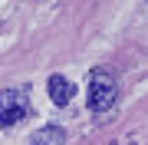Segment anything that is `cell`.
<instances>
[{"mask_svg": "<svg viewBox=\"0 0 148 145\" xmlns=\"http://www.w3.org/2000/svg\"><path fill=\"white\" fill-rule=\"evenodd\" d=\"M23 115H27V109H23V106H16V109H10V112H3V115H0V125H3V129H10V125H16Z\"/></svg>", "mask_w": 148, "mask_h": 145, "instance_id": "obj_4", "label": "cell"}, {"mask_svg": "<svg viewBox=\"0 0 148 145\" xmlns=\"http://www.w3.org/2000/svg\"><path fill=\"white\" fill-rule=\"evenodd\" d=\"M63 142V129L59 125H46V129H40L33 135V145H59Z\"/></svg>", "mask_w": 148, "mask_h": 145, "instance_id": "obj_3", "label": "cell"}, {"mask_svg": "<svg viewBox=\"0 0 148 145\" xmlns=\"http://www.w3.org/2000/svg\"><path fill=\"white\" fill-rule=\"evenodd\" d=\"M89 106H92V112H106V109L115 106V82H112L109 73H92Z\"/></svg>", "mask_w": 148, "mask_h": 145, "instance_id": "obj_1", "label": "cell"}, {"mask_svg": "<svg viewBox=\"0 0 148 145\" xmlns=\"http://www.w3.org/2000/svg\"><path fill=\"white\" fill-rule=\"evenodd\" d=\"M16 106H23V102H16V92H0V115L16 109Z\"/></svg>", "mask_w": 148, "mask_h": 145, "instance_id": "obj_5", "label": "cell"}, {"mask_svg": "<svg viewBox=\"0 0 148 145\" xmlns=\"http://www.w3.org/2000/svg\"><path fill=\"white\" fill-rule=\"evenodd\" d=\"M49 99H53L56 106H66V102L73 99V82H69L66 76H49Z\"/></svg>", "mask_w": 148, "mask_h": 145, "instance_id": "obj_2", "label": "cell"}]
</instances>
